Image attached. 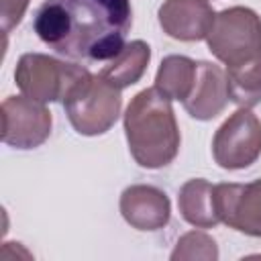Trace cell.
I'll return each instance as SVG.
<instances>
[{
  "mask_svg": "<svg viewBox=\"0 0 261 261\" xmlns=\"http://www.w3.org/2000/svg\"><path fill=\"white\" fill-rule=\"evenodd\" d=\"M149 61H151V47L145 41L137 39L126 43L122 51L102 67L100 75L118 90H124L128 86H135L143 77Z\"/></svg>",
  "mask_w": 261,
  "mask_h": 261,
  "instance_id": "cell-13",
  "label": "cell"
},
{
  "mask_svg": "<svg viewBox=\"0 0 261 261\" xmlns=\"http://www.w3.org/2000/svg\"><path fill=\"white\" fill-rule=\"evenodd\" d=\"M169 259L171 261H194V259L216 261L218 247L210 234H206L202 230H190L177 239Z\"/></svg>",
  "mask_w": 261,
  "mask_h": 261,
  "instance_id": "cell-16",
  "label": "cell"
},
{
  "mask_svg": "<svg viewBox=\"0 0 261 261\" xmlns=\"http://www.w3.org/2000/svg\"><path fill=\"white\" fill-rule=\"evenodd\" d=\"M130 27V0H45L33 18V31L49 49L82 63L116 57Z\"/></svg>",
  "mask_w": 261,
  "mask_h": 261,
  "instance_id": "cell-1",
  "label": "cell"
},
{
  "mask_svg": "<svg viewBox=\"0 0 261 261\" xmlns=\"http://www.w3.org/2000/svg\"><path fill=\"white\" fill-rule=\"evenodd\" d=\"M216 12L208 0H165L157 10L163 33L175 41H202L208 37Z\"/></svg>",
  "mask_w": 261,
  "mask_h": 261,
  "instance_id": "cell-9",
  "label": "cell"
},
{
  "mask_svg": "<svg viewBox=\"0 0 261 261\" xmlns=\"http://www.w3.org/2000/svg\"><path fill=\"white\" fill-rule=\"evenodd\" d=\"M198 63L186 55H167L161 59L157 75H155V88L169 100L184 102L196 82Z\"/></svg>",
  "mask_w": 261,
  "mask_h": 261,
  "instance_id": "cell-14",
  "label": "cell"
},
{
  "mask_svg": "<svg viewBox=\"0 0 261 261\" xmlns=\"http://www.w3.org/2000/svg\"><path fill=\"white\" fill-rule=\"evenodd\" d=\"M51 112L43 102L8 96L2 102V141L14 149H35L51 135Z\"/></svg>",
  "mask_w": 261,
  "mask_h": 261,
  "instance_id": "cell-7",
  "label": "cell"
},
{
  "mask_svg": "<svg viewBox=\"0 0 261 261\" xmlns=\"http://www.w3.org/2000/svg\"><path fill=\"white\" fill-rule=\"evenodd\" d=\"M65 114L75 133L96 137L108 133L120 116L122 96L116 86L106 82L100 73H90L65 100Z\"/></svg>",
  "mask_w": 261,
  "mask_h": 261,
  "instance_id": "cell-4",
  "label": "cell"
},
{
  "mask_svg": "<svg viewBox=\"0 0 261 261\" xmlns=\"http://www.w3.org/2000/svg\"><path fill=\"white\" fill-rule=\"evenodd\" d=\"M124 135L133 159L145 169L169 165L179 151V126L171 100L157 88H145L124 110Z\"/></svg>",
  "mask_w": 261,
  "mask_h": 261,
  "instance_id": "cell-2",
  "label": "cell"
},
{
  "mask_svg": "<svg viewBox=\"0 0 261 261\" xmlns=\"http://www.w3.org/2000/svg\"><path fill=\"white\" fill-rule=\"evenodd\" d=\"M214 194L220 222L243 234L261 237V179L216 184Z\"/></svg>",
  "mask_w": 261,
  "mask_h": 261,
  "instance_id": "cell-8",
  "label": "cell"
},
{
  "mask_svg": "<svg viewBox=\"0 0 261 261\" xmlns=\"http://www.w3.org/2000/svg\"><path fill=\"white\" fill-rule=\"evenodd\" d=\"M198 73L190 96L181 102L186 112L196 120H212L216 118L228 102L226 73L220 65L210 61H196Z\"/></svg>",
  "mask_w": 261,
  "mask_h": 261,
  "instance_id": "cell-11",
  "label": "cell"
},
{
  "mask_svg": "<svg viewBox=\"0 0 261 261\" xmlns=\"http://www.w3.org/2000/svg\"><path fill=\"white\" fill-rule=\"evenodd\" d=\"M120 214L137 230H159L171 218V204L163 190L147 184L128 186L120 194Z\"/></svg>",
  "mask_w": 261,
  "mask_h": 261,
  "instance_id": "cell-10",
  "label": "cell"
},
{
  "mask_svg": "<svg viewBox=\"0 0 261 261\" xmlns=\"http://www.w3.org/2000/svg\"><path fill=\"white\" fill-rule=\"evenodd\" d=\"M177 208L181 218L196 228H212L220 222L214 186L202 177L188 179L179 188Z\"/></svg>",
  "mask_w": 261,
  "mask_h": 261,
  "instance_id": "cell-12",
  "label": "cell"
},
{
  "mask_svg": "<svg viewBox=\"0 0 261 261\" xmlns=\"http://www.w3.org/2000/svg\"><path fill=\"white\" fill-rule=\"evenodd\" d=\"M31 0H0V20L2 31L8 35L24 16Z\"/></svg>",
  "mask_w": 261,
  "mask_h": 261,
  "instance_id": "cell-17",
  "label": "cell"
},
{
  "mask_svg": "<svg viewBox=\"0 0 261 261\" xmlns=\"http://www.w3.org/2000/svg\"><path fill=\"white\" fill-rule=\"evenodd\" d=\"M210 53L226 67L261 53V16L247 6H230L216 12L206 37Z\"/></svg>",
  "mask_w": 261,
  "mask_h": 261,
  "instance_id": "cell-5",
  "label": "cell"
},
{
  "mask_svg": "<svg viewBox=\"0 0 261 261\" xmlns=\"http://www.w3.org/2000/svg\"><path fill=\"white\" fill-rule=\"evenodd\" d=\"M88 75V67L67 63L45 53L20 55L14 69V82L22 96L43 104L63 102Z\"/></svg>",
  "mask_w": 261,
  "mask_h": 261,
  "instance_id": "cell-3",
  "label": "cell"
},
{
  "mask_svg": "<svg viewBox=\"0 0 261 261\" xmlns=\"http://www.w3.org/2000/svg\"><path fill=\"white\" fill-rule=\"evenodd\" d=\"M228 100L239 108H253L261 102V53L226 67Z\"/></svg>",
  "mask_w": 261,
  "mask_h": 261,
  "instance_id": "cell-15",
  "label": "cell"
},
{
  "mask_svg": "<svg viewBox=\"0 0 261 261\" xmlns=\"http://www.w3.org/2000/svg\"><path fill=\"white\" fill-rule=\"evenodd\" d=\"M212 157L230 171L247 169L261 157V120L251 108H239L216 128Z\"/></svg>",
  "mask_w": 261,
  "mask_h": 261,
  "instance_id": "cell-6",
  "label": "cell"
}]
</instances>
